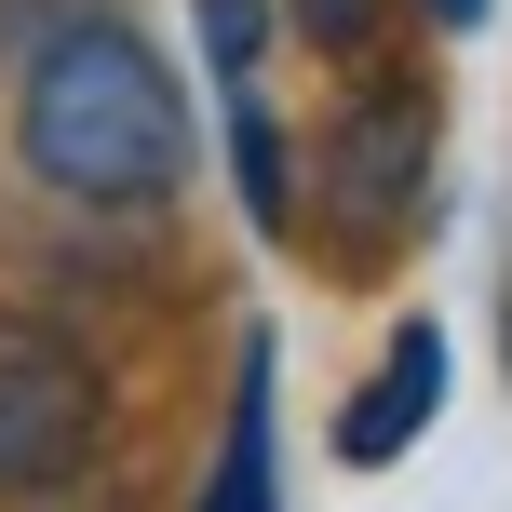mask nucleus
<instances>
[{"instance_id":"f257e3e1","label":"nucleus","mask_w":512,"mask_h":512,"mask_svg":"<svg viewBox=\"0 0 512 512\" xmlns=\"http://www.w3.org/2000/svg\"><path fill=\"white\" fill-rule=\"evenodd\" d=\"M14 149L41 189L68 203H162L189 176V95L122 14H81L27 54V95H14Z\"/></svg>"},{"instance_id":"f03ea898","label":"nucleus","mask_w":512,"mask_h":512,"mask_svg":"<svg viewBox=\"0 0 512 512\" xmlns=\"http://www.w3.org/2000/svg\"><path fill=\"white\" fill-rule=\"evenodd\" d=\"M95 445H108L95 351L54 324H0V499H54Z\"/></svg>"},{"instance_id":"7ed1b4c3","label":"nucleus","mask_w":512,"mask_h":512,"mask_svg":"<svg viewBox=\"0 0 512 512\" xmlns=\"http://www.w3.org/2000/svg\"><path fill=\"white\" fill-rule=\"evenodd\" d=\"M418 189H432V95L364 81V95L337 108V135H324V216L351 243H391L418 216Z\"/></svg>"},{"instance_id":"20e7f679","label":"nucleus","mask_w":512,"mask_h":512,"mask_svg":"<svg viewBox=\"0 0 512 512\" xmlns=\"http://www.w3.org/2000/svg\"><path fill=\"white\" fill-rule=\"evenodd\" d=\"M432 418H445V324L418 310V324H391V351L364 364V391L337 405V459H351V472H391Z\"/></svg>"},{"instance_id":"39448f33","label":"nucleus","mask_w":512,"mask_h":512,"mask_svg":"<svg viewBox=\"0 0 512 512\" xmlns=\"http://www.w3.org/2000/svg\"><path fill=\"white\" fill-rule=\"evenodd\" d=\"M189 512H283V472H270V337H243L230 364V432H216V472Z\"/></svg>"},{"instance_id":"423d86ee","label":"nucleus","mask_w":512,"mask_h":512,"mask_svg":"<svg viewBox=\"0 0 512 512\" xmlns=\"http://www.w3.org/2000/svg\"><path fill=\"white\" fill-rule=\"evenodd\" d=\"M230 176H243V216L256 230H297V176H283V122L256 108V81H230Z\"/></svg>"},{"instance_id":"0eeeda50","label":"nucleus","mask_w":512,"mask_h":512,"mask_svg":"<svg viewBox=\"0 0 512 512\" xmlns=\"http://www.w3.org/2000/svg\"><path fill=\"white\" fill-rule=\"evenodd\" d=\"M256 41H270V14H256V0H203V54H216V81H256Z\"/></svg>"},{"instance_id":"6e6552de","label":"nucleus","mask_w":512,"mask_h":512,"mask_svg":"<svg viewBox=\"0 0 512 512\" xmlns=\"http://www.w3.org/2000/svg\"><path fill=\"white\" fill-rule=\"evenodd\" d=\"M378 14H391V0H297V27H310L324 54H364V41H378Z\"/></svg>"},{"instance_id":"1a4fd4ad","label":"nucleus","mask_w":512,"mask_h":512,"mask_svg":"<svg viewBox=\"0 0 512 512\" xmlns=\"http://www.w3.org/2000/svg\"><path fill=\"white\" fill-rule=\"evenodd\" d=\"M499 14V0H432V27H486Z\"/></svg>"},{"instance_id":"9d476101","label":"nucleus","mask_w":512,"mask_h":512,"mask_svg":"<svg viewBox=\"0 0 512 512\" xmlns=\"http://www.w3.org/2000/svg\"><path fill=\"white\" fill-rule=\"evenodd\" d=\"M499 351H512V270H499Z\"/></svg>"}]
</instances>
